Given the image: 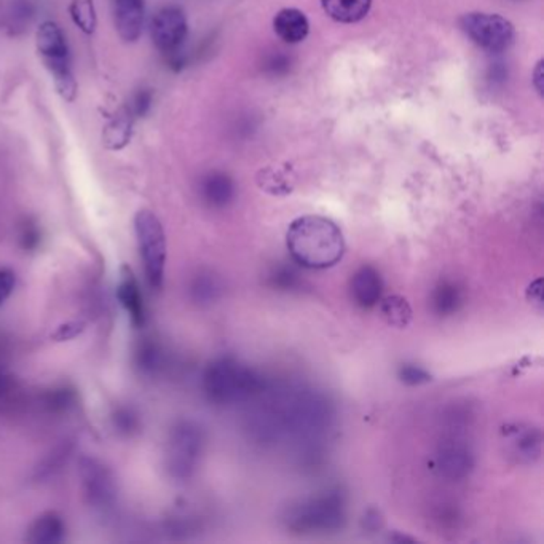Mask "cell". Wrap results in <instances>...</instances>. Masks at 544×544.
Wrapping results in <instances>:
<instances>
[{"label":"cell","mask_w":544,"mask_h":544,"mask_svg":"<svg viewBox=\"0 0 544 544\" xmlns=\"http://www.w3.org/2000/svg\"><path fill=\"white\" fill-rule=\"evenodd\" d=\"M138 364L146 372L155 371V367L160 364V350L157 349L155 343H141L140 350H138Z\"/></svg>","instance_id":"484cf974"},{"label":"cell","mask_w":544,"mask_h":544,"mask_svg":"<svg viewBox=\"0 0 544 544\" xmlns=\"http://www.w3.org/2000/svg\"><path fill=\"white\" fill-rule=\"evenodd\" d=\"M23 241H25V247H27V249H32V247L37 246V228L26 227L25 232H23Z\"/></svg>","instance_id":"836d02e7"},{"label":"cell","mask_w":544,"mask_h":544,"mask_svg":"<svg viewBox=\"0 0 544 544\" xmlns=\"http://www.w3.org/2000/svg\"><path fill=\"white\" fill-rule=\"evenodd\" d=\"M203 386L209 401L215 404H230L236 401L253 398L264 386L259 375L241 366L240 362L221 358L209 364L204 371Z\"/></svg>","instance_id":"7a4b0ae2"},{"label":"cell","mask_w":544,"mask_h":544,"mask_svg":"<svg viewBox=\"0 0 544 544\" xmlns=\"http://www.w3.org/2000/svg\"><path fill=\"white\" fill-rule=\"evenodd\" d=\"M72 452V444L66 443L59 444L57 449L51 450L48 455L45 456L44 460L40 462L37 468H36V479H50L51 476L57 475L59 469L63 468L64 463L68 462V458Z\"/></svg>","instance_id":"d4e9b609"},{"label":"cell","mask_w":544,"mask_h":544,"mask_svg":"<svg viewBox=\"0 0 544 544\" xmlns=\"http://www.w3.org/2000/svg\"><path fill=\"white\" fill-rule=\"evenodd\" d=\"M437 468L449 481H463L475 468V456L466 444L450 439L447 443H444L439 450Z\"/></svg>","instance_id":"8fae6325"},{"label":"cell","mask_w":544,"mask_h":544,"mask_svg":"<svg viewBox=\"0 0 544 544\" xmlns=\"http://www.w3.org/2000/svg\"><path fill=\"white\" fill-rule=\"evenodd\" d=\"M273 27L286 44H298L309 36L310 23L298 8H285L273 19Z\"/></svg>","instance_id":"2e32d148"},{"label":"cell","mask_w":544,"mask_h":544,"mask_svg":"<svg viewBox=\"0 0 544 544\" xmlns=\"http://www.w3.org/2000/svg\"><path fill=\"white\" fill-rule=\"evenodd\" d=\"M380 313L385 319L386 324L392 328L404 330L412 321V309L409 302L401 296H388L380 300Z\"/></svg>","instance_id":"7402d4cb"},{"label":"cell","mask_w":544,"mask_h":544,"mask_svg":"<svg viewBox=\"0 0 544 544\" xmlns=\"http://www.w3.org/2000/svg\"><path fill=\"white\" fill-rule=\"evenodd\" d=\"M294 532H334L345 524V501L340 492H326L291 507L286 516Z\"/></svg>","instance_id":"277c9868"},{"label":"cell","mask_w":544,"mask_h":544,"mask_svg":"<svg viewBox=\"0 0 544 544\" xmlns=\"http://www.w3.org/2000/svg\"><path fill=\"white\" fill-rule=\"evenodd\" d=\"M115 29L121 40L134 44L140 40L146 23L144 0H112Z\"/></svg>","instance_id":"30bf717a"},{"label":"cell","mask_w":544,"mask_h":544,"mask_svg":"<svg viewBox=\"0 0 544 544\" xmlns=\"http://www.w3.org/2000/svg\"><path fill=\"white\" fill-rule=\"evenodd\" d=\"M362 527L367 532H377L382 527H383V519H382V514L377 509H369L364 514V519H362Z\"/></svg>","instance_id":"1f68e13d"},{"label":"cell","mask_w":544,"mask_h":544,"mask_svg":"<svg viewBox=\"0 0 544 544\" xmlns=\"http://www.w3.org/2000/svg\"><path fill=\"white\" fill-rule=\"evenodd\" d=\"M372 0H321L323 10L339 23H358L371 10Z\"/></svg>","instance_id":"d6986e66"},{"label":"cell","mask_w":544,"mask_h":544,"mask_svg":"<svg viewBox=\"0 0 544 544\" xmlns=\"http://www.w3.org/2000/svg\"><path fill=\"white\" fill-rule=\"evenodd\" d=\"M149 27L153 45L165 55H176L189 34L187 16L176 5L165 6L155 13Z\"/></svg>","instance_id":"9c48e42d"},{"label":"cell","mask_w":544,"mask_h":544,"mask_svg":"<svg viewBox=\"0 0 544 544\" xmlns=\"http://www.w3.org/2000/svg\"><path fill=\"white\" fill-rule=\"evenodd\" d=\"M114 420L115 426L123 433H131L138 424V418H136L133 412L128 411V409H121V411L117 412Z\"/></svg>","instance_id":"4dcf8cb0"},{"label":"cell","mask_w":544,"mask_h":544,"mask_svg":"<svg viewBox=\"0 0 544 544\" xmlns=\"http://www.w3.org/2000/svg\"><path fill=\"white\" fill-rule=\"evenodd\" d=\"M383 281L380 273L371 266H364L353 275L351 279V294L356 304L362 309L375 307L382 300Z\"/></svg>","instance_id":"5bb4252c"},{"label":"cell","mask_w":544,"mask_h":544,"mask_svg":"<svg viewBox=\"0 0 544 544\" xmlns=\"http://www.w3.org/2000/svg\"><path fill=\"white\" fill-rule=\"evenodd\" d=\"M78 476L83 495L89 507L98 511L112 509L117 501V484L110 469L95 456H82L78 462Z\"/></svg>","instance_id":"ba28073f"},{"label":"cell","mask_w":544,"mask_h":544,"mask_svg":"<svg viewBox=\"0 0 544 544\" xmlns=\"http://www.w3.org/2000/svg\"><path fill=\"white\" fill-rule=\"evenodd\" d=\"M221 292V281L211 272L198 273L190 283V298L198 305L214 304Z\"/></svg>","instance_id":"44dd1931"},{"label":"cell","mask_w":544,"mask_h":544,"mask_svg":"<svg viewBox=\"0 0 544 544\" xmlns=\"http://www.w3.org/2000/svg\"><path fill=\"white\" fill-rule=\"evenodd\" d=\"M134 115L130 109H121L102 130V146L108 151H121L133 138Z\"/></svg>","instance_id":"9a60e30c"},{"label":"cell","mask_w":544,"mask_h":544,"mask_svg":"<svg viewBox=\"0 0 544 544\" xmlns=\"http://www.w3.org/2000/svg\"><path fill=\"white\" fill-rule=\"evenodd\" d=\"M36 48L45 68L50 72L58 95L66 102L76 101L78 85L72 72L69 45L61 26L55 21H44L38 26Z\"/></svg>","instance_id":"3957f363"},{"label":"cell","mask_w":544,"mask_h":544,"mask_svg":"<svg viewBox=\"0 0 544 544\" xmlns=\"http://www.w3.org/2000/svg\"><path fill=\"white\" fill-rule=\"evenodd\" d=\"M399 379L404 382L405 385L417 386L431 382V375L422 367L405 364L399 371Z\"/></svg>","instance_id":"4316f807"},{"label":"cell","mask_w":544,"mask_h":544,"mask_svg":"<svg viewBox=\"0 0 544 544\" xmlns=\"http://www.w3.org/2000/svg\"><path fill=\"white\" fill-rule=\"evenodd\" d=\"M83 330H85V324H83L82 321H70V323L59 326L57 332L51 336V339L57 340V342L72 340V339H76L78 334H82Z\"/></svg>","instance_id":"f1b7e54d"},{"label":"cell","mask_w":544,"mask_h":544,"mask_svg":"<svg viewBox=\"0 0 544 544\" xmlns=\"http://www.w3.org/2000/svg\"><path fill=\"white\" fill-rule=\"evenodd\" d=\"M117 298L120 300L121 307L125 309L128 317L131 318V323L136 328H141L146 323V307L144 298L141 294L140 285L134 278V273L128 266L121 267L120 281L117 286Z\"/></svg>","instance_id":"4fadbf2b"},{"label":"cell","mask_w":544,"mask_h":544,"mask_svg":"<svg viewBox=\"0 0 544 544\" xmlns=\"http://www.w3.org/2000/svg\"><path fill=\"white\" fill-rule=\"evenodd\" d=\"M462 304V291L456 288L455 283L444 281L433 292V309L441 317H449L458 310Z\"/></svg>","instance_id":"603a6c76"},{"label":"cell","mask_w":544,"mask_h":544,"mask_svg":"<svg viewBox=\"0 0 544 544\" xmlns=\"http://www.w3.org/2000/svg\"><path fill=\"white\" fill-rule=\"evenodd\" d=\"M543 61H539V64H537V69H535V72H533V77H535V78H533V83H535V87H537V89H539V95H543V82H544V74H543Z\"/></svg>","instance_id":"e575fe53"},{"label":"cell","mask_w":544,"mask_h":544,"mask_svg":"<svg viewBox=\"0 0 544 544\" xmlns=\"http://www.w3.org/2000/svg\"><path fill=\"white\" fill-rule=\"evenodd\" d=\"M134 232L149 285L160 289L163 285L166 264L165 230L159 217L149 209H141L134 217Z\"/></svg>","instance_id":"5b68a950"},{"label":"cell","mask_w":544,"mask_h":544,"mask_svg":"<svg viewBox=\"0 0 544 544\" xmlns=\"http://www.w3.org/2000/svg\"><path fill=\"white\" fill-rule=\"evenodd\" d=\"M257 183L270 195H288L294 189L291 166H267L257 174Z\"/></svg>","instance_id":"ffe728a7"},{"label":"cell","mask_w":544,"mask_h":544,"mask_svg":"<svg viewBox=\"0 0 544 544\" xmlns=\"http://www.w3.org/2000/svg\"><path fill=\"white\" fill-rule=\"evenodd\" d=\"M286 245L292 259L313 270L336 266L345 253L342 230L336 222L321 215H304L292 222Z\"/></svg>","instance_id":"6da1fadb"},{"label":"cell","mask_w":544,"mask_h":544,"mask_svg":"<svg viewBox=\"0 0 544 544\" xmlns=\"http://www.w3.org/2000/svg\"><path fill=\"white\" fill-rule=\"evenodd\" d=\"M200 192L211 208H225L234 200L235 183L225 173L213 172L203 178Z\"/></svg>","instance_id":"e0dca14e"},{"label":"cell","mask_w":544,"mask_h":544,"mask_svg":"<svg viewBox=\"0 0 544 544\" xmlns=\"http://www.w3.org/2000/svg\"><path fill=\"white\" fill-rule=\"evenodd\" d=\"M15 285H16L15 273L8 270V268H0V305L10 298V294L15 289Z\"/></svg>","instance_id":"f546056e"},{"label":"cell","mask_w":544,"mask_h":544,"mask_svg":"<svg viewBox=\"0 0 544 544\" xmlns=\"http://www.w3.org/2000/svg\"><path fill=\"white\" fill-rule=\"evenodd\" d=\"M203 443L202 428L195 422L181 420L173 426L166 454V466L172 477L178 481L192 477L202 456Z\"/></svg>","instance_id":"8992f818"},{"label":"cell","mask_w":544,"mask_h":544,"mask_svg":"<svg viewBox=\"0 0 544 544\" xmlns=\"http://www.w3.org/2000/svg\"><path fill=\"white\" fill-rule=\"evenodd\" d=\"M541 286H543V279H537V281L532 283L530 288H528L527 298H528V300H530L532 304L543 305V289H541Z\"/></svg>","instance_id":"d6a6232c"},{"label":"cell","mask_w":544,"mask_h":544,"mask_svg":"<svg viewBox=\"0 0 544 544\" xmlns=\"http://www.w3.org/2000/svg\"><path fill=\"white\" fill-rule=\"evenodd\" d=\"M66 535V526L61 516L53 511L44 513L34 520L27 541L32 544H58L61 543Z\"/></svg>","instance_id":"ac0fdd59"},{"label":"cell","mask_w":544,"mask_h":544,"mask_svg":"<svg viewBox=\"0 0 544 544\" xmlns=\"http://www.w3.org/2000/svg\"><path fill=\"white\" fill-rule=\"evenodd\" d=\"M153 95L151 89H142L134 95L131 102V114L134 117H146L147 112L152 108Z\"/></svg>","instance_id":"83f0119b"},{"label":"cell","mask_w":544,"mask_h":544,"mask_svg":"<svg viewBox=\"0 0 544 544\" xmlns=\"http://www.w3.org/2000/svg\"><path fill=\"white\" fill-rule=\"evenodd\" d=\"M511 455L520 463H533L541 455V431L528 424H513L505 431Z\"/></svg>","instance_id":"7c38bea8"},{"label":"cell","mask_w":544,"mask_h":544,"mask_svg":"<svg viewBox=\"0 0 544 544\" xmlns=\"http://www.w3.org/2000/svg\"><path fill=\"white\" fill-rule=\"evenodd\" d=\"M460 25L465 34L482 50L500 53L513 44L514 26L500 15L468 13L460 19Z\"/></svg>","instance_id":"52a82bcc"},{"label":"cell","mask_w":544,"mask_h":544,"mask_svg":"<svg viewBox=\"0 0 544 544\" xmlns=\"http://www.w3.org/2000/svg\"><path fill=\"white\" fill-rule=\"evenodd\" d=\"M69 15L72 23L87 36H93L98 27L95 0H70Z\"/></svg>","instance_id":"cb8c5ba5"}]
</instances>
